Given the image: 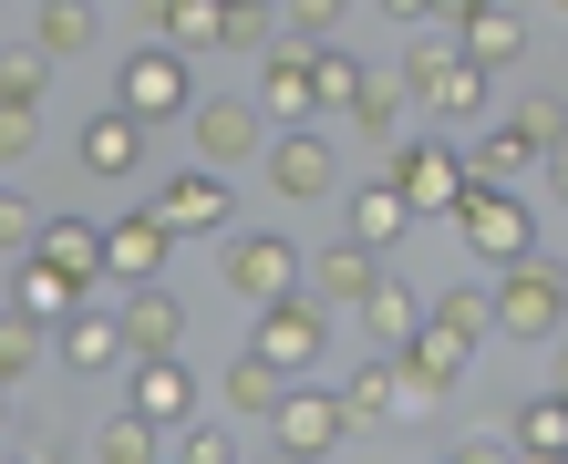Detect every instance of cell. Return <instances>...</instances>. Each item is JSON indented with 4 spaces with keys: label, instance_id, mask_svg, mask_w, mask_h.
Instances as JSON below:
<instances>
[{
    "label": "cell",
    "instance_id": "21",
    "mask_svg": "<svg viewBox=\"0 0 568 464\" xmlns=\"http://www.w3.org/2000/svg\"><path fill=\"white\" fill-rule=\"evenodd\" d=\"M280 392H290V372H280L270 351H239V361L217 372V403H227V423H270V413H280Z\"/></svg>",
    "mask_w": 568,
    "mask_h": 464
},
{
    "label": "cell",
    "instance_id": "37",
    "mask_svg": "<svg viewBox=\"0 0 568 464\" xmlns=\"http://www.w3.org/2000/svg\"><path fill=\"white\" fill-rule=\"evenodd\" d=\"M507 124H517L527 145H538V165L568 145V104H558V93H527V104H507Z\"/></svg>",
    "mask_w": 568,
    "mask_h": 464
},
{
    "label": "cell",
    "instance_id": "42",
    "mask_svg": "<svg viewBox=\"0 0 568 464\" xmlns=\"http://www.w3.org/2000/svg\"><path fill=\"white\" fill-rule=\"evenodd\" d=\"M373 11H383V21H404V31H424L434 11H445V0H373Z\"/></svg>",
    "mask_w": 568,
    "mask_h": 464
},
{
    "label": "cell",
    "instance_id": "13",
    "mask_svg": "<svg viewBox=\"0 0 568 464\" xmlns=\"http://www.w3.org/2000/svg\"><path fill=\"white\" fill-rule=\"evenodd\" d=\"M465 361H476V351H465L455 330H434V320H424L414 341L393 351V392H404V413H434V403L455 392V372H465Z\"/></svg>",
    "mask_w": 568,
    "mask_h": 464
},
{
    "label": "cell",
    "instance_id": "12",
    "mask_svg": "<svg viewBox=\"0 0 568 464\" xmlns=\"http://www.w3.org/2000/svg\"><path fill=\"white\" fill-rule=\"evenodd\" d=\"M258 165H270V186L290 196V207H321V196H342V155H331V135H311V124H280Z\"/></svg>",
    "mask_w": 568,
    "mask_h": 464
},
{
    "label": "cell",
    "instance_id": "32",
    "mask_svg": "<svg viewBox=\"0 0 568 464\" xmlns=\"http://www.w3.org/2000/svg\"><path fill=\"white\" fill-rule=\"evenodd\" d=\"M280 42V0H217V52H270Z\"/></svg>",
    "mask_w": 568,
    "mask_h": 464
},
{
    "label": "cell",
    "instance_id": "26",
    "mask_svg": "<svg viewBox=\"0 0 568 464\" xmlns=\"http://www.w3.org/2000/svg\"><path fill=\"white\" fill-rule=\"evenodd\" d=\"M455 42H465V62H486V73H517V62H527V21L507 11V0H486Z\"/></svg>",
    "mask_w": 568,
    "mask_h": 464
},
{
    "label": "cell",
    "instance_id": "24",
    "mask_svg": "<svg viewBox=\"0 0 568 464\" xmlns=\"http://www.w3.org/2000/svg\"><path fill=\"white\" fill-rule=\"evenodd\" d=\"M424 320H434V330H455L465 351H486V330H496V279H455V289H434Z\"/></svg>",
    "mask_w": 568,
    "mask_h": 464
},
{
    "label": "cell",
    "instance_id": "14",
    "mask_svg": "<svg viewBox=\"0 0 568 464\" xmlns=\"http://www.w3.org/2000/svg\"><path fill=\"white\" fill-rule=\"evenodd\" d=\"M165 258H176V227H165V207L145 196V207H124V217H104V279H165Z\"/></svg>",
    "mask_w": 568,
    "mask_h": 464
},
{
    "label": "cell",
    "instance_id": "20",
    "mask_svg": "<svg viewBox=\"0 0 568 464\" xmlns=\"http://www.w3.org/2000/svg\"><path fill=\"white\" fill-rule=\"evenodd\" d=\"M486 83H496L486 62H465V52H455L445 73H424V83H414V114H434V124H486Z\"/></svg>",
    "mask_w": 568,
    "mask_h": 464
},
{
    "label": "cell",
    "instance_id": "2",
    "mask_svg": "<svg viewBox=\"0 0 568 464\" xmlns=\"http://www.w3.org/2000/svg\"><path fill=\"white\" fill-rule=\"evenodd\" d=\"M568 330V269L558 258H507L496 269V341H558Z\"/></svg>",
    "mask_w": 568,
    "mask_h": 464
},
{
    "label": "cell",
    "instance_id": "27",
    "mask_svg": "<svg viewBox=\"0 0 568 464\" xmlns=\"http://www.w3.org/2000/svg\"><path fill=\"white\" fill-rule=\"evenodd\" d=\"M507 444L538 454V464H568V392H538V403L507 413Z\"/></svg>",
    "mask_w": 568,
    "mask_h": 464
},
{
    "label": "cell",
    "instance_id": "23",
    "mask_svg": "<svg viewBox=\"0 0 568 464\" xmlns=\"http://www.w3.org/2000/svg\"><path fill=\"white\" fill-rule=\"evenodd\" d=\"M373 279H383V248H362V238H342V248H321V269L300 279V289H321L331 310H362V300H373Z\"/></svg>",
    "mask_w": 568,
    "mask_h": 464
},
{
    "label": "cell",
    "instance_id": "35",
    "mask_svg": "<svg viewBox=\"0 0 568 464\" xmlns=\"http://www.w3.org/2000/svg\"><path fill=\"white\" fill-rule=\"evenodd\" d=\"M362 73H373V62H362V52H342V42H321V52H311V83H321V114H352V93H362Z\"/></svg>",
    "mask_w": 568,
    "mask_h": 464
},
{
    "label": "cell",
    "instance_id": "45",
    "mask_svg": "<svg viewBox=\"0 0 568 464\" xmlns=\"http://www.w3.org/2000/svg\"><path fill=\"white\" fill-rule=\"evenodd\" d=\"M558 382H568V351H558Z\"/></svg>",
    "mask_w": 568,
    "mask_h": 464
},
{
    "label": "cell",
    "instance_id": "4",
    "mask_svg": "<svg viewBox=\"0 0 568 464\" xmlns=\"http://www.w3.org/2000/svg\"><path fill=\"white\" fill-rule=\"evenodd\" d=\"M217 269H227V289H239L248 310H270V300H290V289L311 279V258H300L280 227H227V238H217Z\"/></svg>",
    "mask_w": 568,
    "mask_h": 464
},
{
    "label": "cell",
    "instance_id": "16",
    "mask_svg": "<svg viewBox=\"0 0 568 464\" xmlns=\"http://www.w3.org/2000/svg\"><path fill=\"white\" fill-rule=\"evenodd\" d=\"M114 320H124V361H135V351H176V341H186V300H176L165 279H135Z\"/></svg>",
    "mask_w": 568,
    "mask_h": 464
},
{
    "label": "cell",
    "instance_id": "7",
    "mask_svg": "<svg viewBox=\"0 0 568 464\" xmlns=\"http://www.w3.org/2000/svg\"><path fill=\"white\" fill-rule=\"evenodd\" d=\"M342 434H352V403H342V392H321L311 372H300V382L280 392V413H270V444H280V454H300V464L342 454Z\"/></svg>",
    "mask_w": 568,
    "mask_h": 464
},
{
    "label": "cell",
    "instance_id": "15",
    "mask_svg": "<svg viewBox=\"0 0 568 464\" xmlns=\"http://www.w3.org/2000/svg\"><path fill=\"white\" fill-rule=\"evenodd\" d=\"M311 52H321V42H300V31H280V42L258 52V104H270V124H311V114H321Z\"/></svg>",
    "mask_w": 568,
    "mask_h": 464
},
{
    "label": "cell",
    "instance_id": "1",
    "mask_svg": "<svg viewBox=\"0 0 568 464\" xmlns=\"http://www.w3.org/2000/svg\"><path fill=\"white\" fill-rule=\"evenodd\" d=\"M455 248L496 279L507 258H527V248H538V207H527L507 176H465V196H455Z\"/></svg>",
    "mask_w": 568,
    "mask_h": 464
},
{
    "label": "cell",
    "instance_id": "9",
    "mask_svg": "<svg viewBox=\"0 0 568 464\" xmlns=\"http://www.w3.org/2000/svg\"><path fill=\"white\" fill-rule=\"evenodd\" d=\"M383 176L414 196V217H455V196H465V176H476V165H465V145H445V135H404Z\"/></svg>",
    "mask_w": 568,
    "mask_h": 464
},
{
    "label": "cell",
    "instance_id": "34",
    "mask_svg": "<svg viewBox=\"0 0 568 464\" xmlns=\"http://www.w3.org/2000/svg\"><path fill=\"white\" fill-rule=\"evenodd\" d=\"M342 403H352V434H362V423H393V413H404V392H393V351L362 361V372L342 382Z\"/></svg>",
    "mask_w": 568,
    "mask_h": 464
},
{
    "label": "cell",
    "instance_id": "39",
    "mask_svg": "<svg viewBox=\"0 0 568 464\" xmlns=\"http://www.w3.org/2000/svg\"><path fill=\"white\" fill-rule=\"evenodd\" d=\"M165 454H186V464H227V454H239V423H186Z\"/></svg>",
    "mask_w": 568,
    "mask_h": 464
},
{
    "label": "cell",
    "instance_id": "11",
    "mask_svg": "<svg viewBox=\"0 0 568 464\" xmlns=\"http://www.w3.org/2000/svg\"><path fill=\"white\" fill-rule=\"evenodd\" d=\"M155 207H165V227H176V238H227V227H239V186H227V165L196 155L186 176L155 186Z\"/></svg>",
    "mask_w": 568,
    "mask_h": 464
},
{
    "label": "cell",
    "instance_id": "28",
    "mask_svg": "<svg viewBox=\"0 0 568 464\" xmlns=\"http://www.w3.org/2000/svg\"><path fill=\"white\" fill-rule=\"evenodd\" d=\"M93 31H104V11H93V0H42V11H31V42H42L52 62H83Z\"/></svg>",
    "mask_w": 568,
    "mask_h": 464
},
{
    "label": "cell",
    "instance_id": "3",
    "mask_svg": "<svg viewBox=\"0 0 568 464\" xmlns=\"http://www.w3.org/2000/svg\"><path fill=\"white\" fill-rule=\"evenodd\" d=\"M114 104H135L145 124H186L196 114V52L186 42H135L114 73Z\"/></svg>",
    "mask_w": 568,
    "mask_h": 464
},
{
    "label": "cell",
    "instance_id": "44",
    "mask_svg": "<svg viewBox=\"0 0 568 464\" xmlns=\"http://www.w3.org/2000/svg\"><path fill=\"white\" fill-rule=\"evenodd\" d=\"M0 434H11V392H0Z\"/></svg>",
    "mask_w": 568,
    "mask_h": 464
},
{
    "label": "cell",
    "instance_id": "38",
    "mask_svg": "<svg viewBox=\"0 0 568 464\" xmlns=\"http://www.w3.org/2000/svg\"><path fill=\"white\" fill-rule=\"evenodd\" d=\"M342 11H352V0H280V31H300V42H331V31H342Z\"/></svg>",
    "mask_w": 568,
    "mask_h": 464
},
{
    "label": "cell",
    "instance_id": "40",
    "mask_svg": "<svg viewBox=\"0 0 568 464\" xmlns=\"http://www.w3.org/2000/svg\"><path fill=\"white\" fill-rule=\"evenodd\" d=\"M31 145H42V114H31V104H0V165H21Z\"/></svg>",
    "mask_w": 568,
    "mask_h": 464
},
{
    "label": "cell",
    "instance_id": "18",
    "mask_svg": "<svg viewBox=\"0 0 568 464\" xmlns=\"http://www.w3.org/2000/svg\"><path fill=\"white\" fill-rule=\"evenodd\" d=\"M342 227H352L362 248H404V238H414V196L393 186V176H373V186L342 196Z\"/></svg>",
    "mask_w": 568,
    "mask_h": 464
},
{
    "label": "cell",
    "instance_id": "19",
    "mask_svg": "<svg viewBox=\"0 0 568 464\" xmlns=\"http://www.w3.org/2000/svg\"><path fill=\"white\" fill-rule=\"evenodd\" d=\"M93 300V279H73V269H52V258H11V310H31V320H73Z\"/></svg>",
    "mask_w": 568,
    "mask_h": 464
},
{
    "label": "cell",
    "instance_id": "22",
    "mask_svg": "<svg viewBox=\"0 0 568 464\" xmlns=\"http://www.w3.org/2000/svg\"><path fill=\"white\" fill-rule=\"evenodd\" d=\"M404 114H414V83L404 73H362V93H352V135L362 145L393 155V145H404Z\"/></svg>",
    "mask_w": 568,
    "mask_h": 464
},
{
    "label": "cell",
    "instance_id": "46",
    "mask_svg": "<svg viewBox=\"0 0 568 464\" xmlns=\"http://www.w3.org/2000/svg\"><path fill=\"white\" fill-rule=\"evenodd\" d=\"M558 21H568V0H558Z\"/></svg>",
    "mask_w": 568,
    "mask_h": 464
},
{
    "label": "cell",
    "instance_id": "10",
    "mask_svg": "<svg viewBox=\"0 0 568 464\" xmlns=\"http://www.w3.org/2000/svg\"><path fill=\"white\" fill-rule=\"evenodd\" d=\"M124 413H145L155 434L176 444L186 423H196V372H186L176 351H135V361H124Z\"/></svg>",
    "mask_w": 568,
    "mask_h": 464
},
{
    "label": "cell",
    "instance_id": "41",
    "mask_svg": "<svg viewBox=\"0 0 568 464\" xmlns=\"http://www.w3.org/2000/svg\"><path fill=\"white\" fill-rule=\"evenodd\" d=\"M31 238H42V217H31V207H21V196H11V186H0V258H21Z\"/></svg>",
    "mask_w": 568,
    "mask_h": 464
},
{
    "label": "cell",
    "instance_id": "31",
    "mask_svg": "<svg viewBox=\"0 0 568 464\" xmlns=\"http://www.w3.org/2000/svg\"><path fill=\"white\" fill-rule=\"evenodd\" d=\"M52 361V320H31V310H0V392H11L21 372H42Z\"/></svg>",
    "mask_w": 568,
    "mask_h": 464
},
{
    "label": "cell",
    "instance_id": "36",
    "mask_svg": "<svg viewBox=\"0 0 568 464\" xmlns=\"http://www.w3.org/2000/svg\"><path fill=\"white\" fill-rule=\"evenodd\" d=\"M42 93H52V52L42 42L0 52V104H31V114H42Z\"/></svg>",
    "mask_w": 568,
    "mask_h": 464
},
{
    "label": "cell",
    "instance_id": "30",
    "mask_svg": "<svg viewBox=\"0 0 568 464\" xmlns=\"http://www.w3.org/2000/svg\"><path fill=\"white\" fill-rule=\"evenodd\" d=\"M83 454H93V464H155L165 434H155L145 413H114V423H93V434H83Z\"/></svg>",
    "mask_w": 568,
    "mask_h": 464
},
{
    "label": "cell",
    "instance_id": "25",
    "mask_svg": "<svg viewBox=\"0 0 568 464\" xmlns=\"http://www.w3.org/2000/svg\"><path fill=\"white\" fill-rule=\"evenodd\" d=\"M31 258H52V269H73V279H93V289H104V227H93V217H42Z\"/></svg>",
    "mask_w": 568,
    "mask_h": 464
},
{
    "label": "cell",
    "instance_id": "6",
    "mask_svg": "<svg viewBox=\"0 0 568 464\" xmlns=\"http://www.w3.org/2000/svg\"><path fill=\"white\" fill-rule=\"evenodd\" d=\"M186 135H196V155L207 165H227V176H239V165H258L270 155V104H239V93H196V114H186Z\"/></svg>",
    "mask_w": 568,
    "mask_h": 464
},
{
    "label": "cell",
    "instance_id": "47",
    "mask_svg": "<svg viewBox=\"0 0 568 464\" xmlns=\"http://www.w3.org/2000/svg\"><path fill=\"white\" fill-rule=\"evenodd\" d=\"M558 392H568V382H558Z\"/></svg>",
    "mask_w": 568,
    "mask_h": 464
},
{
    "label": "cell",
    "instance_id": "43",
    "mask_svg": "<svg viewBox=\"0 0 568 464\" xmlns=\"http://www.w3.org/2000/svg\"><path fill=\"white\" fill-rule=\"evenodd\" d=\"M548 186H558V196H568V145H558V155H548Z\"/></svg>",
    "mask_w": 568,
    "mask_h": 464
},
{
    "label": "cell",
    "instance_id": "5",
    "mask_svg": "<svg viewBox=\"0 0 568 464\" xmlns=\"http://www.w3.org/2000/svg\"><path fill=\"white\" fill-rule=\"evenodd\" d=\"M248 351H270L290 382L321 372V361H331V300H321V289H290V300H270V310L248 320Z\"/></svg>",
    "mask_w": 568,
    "mask_h": 464
},
{
    "label": "cell",
    "instance_id": "33",
    "mask_svg": "<svg viewBox=\"0 0 568 464\" xmlns=\"http://www.w3.org/2000/svg\"><path fill=\"white\" fill-rule=\"evenodd\" d=\"M465 165H476V176H507V186H517V176H538V145H527V135H517V124H507V114H496V124H486V135H476V155H465Z\"/></svg>",
    "mask_w": 568,
    "mask_h": 464
},
{
    "label": "cell",
    "instance_id": "8",
    "mask_svg": "<svg viewBox=\"0 0 568 464\" xmlns=\"http://www.w3.org/2000/svg\"><path fill=\"white\" fill-rule=\"evenodd\" d=\"M145 145H155V124L135 104H104V114H83L73 124V165L93 186H124V176H145Z\"/></svg>",
    "mask_w": 568,
    "mask_h": 464
},
{
    "label": "cell",
    "instance_id": "29",
    "mask_svg": "<svg viewBox=\"0 0 568 464\" xmlns=\"http://www.w3.org/2000/svg\"><path fill=\"white\" fill-rule=\"evenodd\" d=\"M362 330H373L383 351H404L414 330H424V289H414V279H373V300H362Z\"/></svg>",
    "mask_w": 568,
    "mask_h": 464
},
{
    "label": "cell",
    "instance_id": "17",
    "mask_svg": "<svg viewBox=\"0 0 568 464\" xmlns=\"http://www.w3.org/2000/svg\"><path fill=\"white\" fill-rule=\"evenodd\" d=\"M52 361H62L73 382H83V372H114V361H124V320L83 300L73 320H52Z\"/></svg>",
    "mask_w": 568,
    "mask_h": 464
}]
</instances>
